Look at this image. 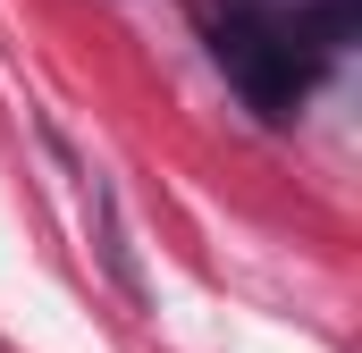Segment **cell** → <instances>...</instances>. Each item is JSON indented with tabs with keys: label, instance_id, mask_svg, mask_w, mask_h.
<instances>
[{
	"label": "cell",
	"instance_id": "obj_1",
	"mask_svg": "<svg viewBox=\"0 0 362 353\" xmlns=\"http://www.w3.org/2000/svg\"><path fill=\"white\" fill-rule=\"evenodd\" d=\"M211 51H219V76L245 92L253 118H295L312 76H320V42L295 25V8H262V0H236L211 25Z\"/></svg>",
	"mask_w": 362,
	"mask_h": 353
}]
</instances>
